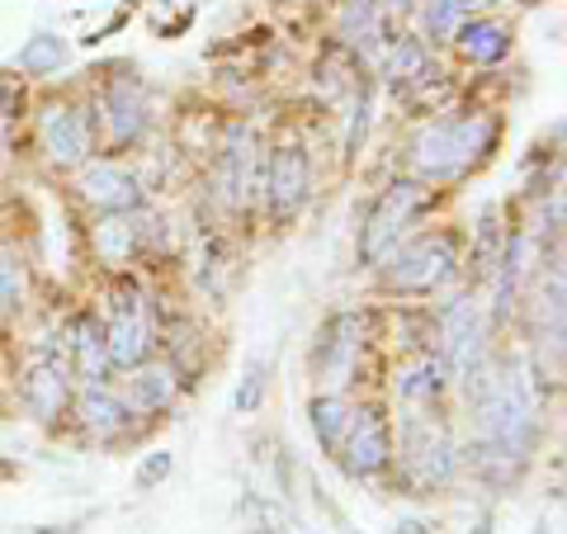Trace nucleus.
<instances>
[{"label": "nucleus", "instance_id": "15", "mask_svg": "<svg viewBox=\"0 0 567 534\" xmlns=\"http://www.w3.org/2000/svg\"><path fill=\"white\" fill-rule=\"evenodd\" d=\"M104 114H109V137L114 143H133V137H142V129H147V104H142V90L137 81H114L104 96Z\"/></svg>", "mask_w": 567, "mask_h": 534}, {"label": "nucleus", "instance_id": "1", "mask_svg": "<svg viewBox=\"0 0 567 534\" xmlns=\"http://www.w3.org/2000/svg\"><path fill=\"white\" fill-rule=\"evenodd\" d=\"M497 143V119L468 114L449 123H425L412 143V162L425 180H454L464 176L472 162H482Z\"/></svg>", "mask_w": 567, "mask_h": 534}, {"label": "nucleus", "instance_id": "23", "mask_svg": "<svg viewBox=\"0 0 567 534\" xmlns=\"http://www.w3.org/2000/svg\"><path fill=\"white\" fill-rule=\"evenodd\" d=\"M14 62H20V71H29V76H47V71H57L62 62H67V43L53 38V34H38V38L24 43Z\"/></svg>", "mask_w": 567, "mask_h": 534}, {"label": "nucleus", "instance_id": "28", "mask_svg": "<svg viewBox=\"0 0 567 534\" xmlns=\"http://www.w3.org/2000/svg\"><path fill=\"white\" fill-rule=\"evenodd\" d=\"M170 468H176L170 449H152L147 459H142V468H137V487H142V492H152L156 482H166V478H170Z\"/></svg>", "mask_w": 567, "mask_h": 534}, {"label": "nucleus", "instance_id": "10", "mask_svg": "<svg viewBox=\"0 0 567 534\" xmlns=\"http://www.w3.org/2000/svg\"><path fill=\"white\" fill-rule=\"evenodd\" d=\"M355 359H359V318L355 312H341V318L326 322L322 345H318V383L345 388L355 374Z\"/></svg>", "mask_w": 567, "mask_h": 534}, {"label": "nucleus", "instance_id": "5", "mask_svg": "<svg viewBox=\"0 0 567 534\" xmlns=\"http://www.w3.org/2000/svg\"><path fill=\"white\" fill-rule=\"evenodd\" d=\"M440 336H445V369L459 383H468L482 365V312L472 298H454L440 312Z\"/></svg>", "mask_w": 567, "mask_h": 534}, {"label": "nucleus", "instance_id": "6", "mask_svg": "<svg viewBox=\"0 0 567 534\" xmlns=\"http://www.w3.org/2000/svg\"><path fill=\"white\" fill-rule=\"evenodd\" d=\"M104 345H109V365H119V369H133L147 359L152 326H147V308H142V298L133 289H123L114 298V318L104 326Z\"/></svg>", "mask_w": 567, "mask_h": 534}, {"label": "nucleus", "instance_id": "16", "mask_svg": "<svg viewBox=\"0 0 567 534\" xmlns=\"http://www.w3.org/2000/svg\"><path fill=\"white\" fill-rule=\"evenodd\" d=\"M454 43H459V53L472 67H497V62L511 53V34H507V24H497V20H464L454 29Z\"/></svg>", "mask_w": 567, "mask_h": 534}, {"label": "nucleus", "instance_id": "3", "mask_svg": "<svg viewBox=\"0 0 567 534\" xmlns=\"http://www.w3.org/2000/svg\"><path fill=\"white\" fill-rule=\"evenodd\" d=\"M431 203V190H425L421 180H398V185H388L383 194H378V203L369 209L365 218V232H359V260H383L392 242H398V232L412 223V218Z\"/></svg>", "mask_w": 567, "mask_h": 534}, {"label": "nucleus", "instance_id": "2", "mask_svg": "<svg viewBox=\"0 0 567 534\" xmlns=\"http://www.w3.org/2000/svg\"><path fill=\"white\" fill-rule=\"evenodd\" d=\"M478 421H482V454H492L501 464H525L534 445V407L525 388L515 379H497L478 388Z\"/></svg>", "mask_w": 567, "mask_h": 534}, {"label": "nucleus", "instance_id": "11", "mask_svg": "<svg viewBox=\"0 0 567 534\" xmlns=\"http://www.w3.org/2000/svg\"><path fill=\"white\" fill-rule=\"evenodd\" d=\"M81 199L90 203V209H100V213H133L142 203V190H137V180L123 166L94 162V166L81 170Z\"/></svg>", "mask_w": 567, "mask_h": 534}, {"label": "nucleus", "instance_id": "25", "mask_svg": "<svg viewBox=\"0 0 567 534\" xmlns=\"http://www.w3.org/2000/svg\"><path fill=\"white\" fill-rule=\"evenodd\" d=\"M24 303V270L14 260L10 242H0V312H14Z\"/></svg>", "mask_w": 567, "mask_h": 534}, {"label": "nucleus", "instance_id": "14", "mask_svg": "<svg viewBox=\"0 0 567 534\" xmlns=\"http://www.w3.org/2000/svg\"><path fill=\"white\" fill-rule=\"evenodd\" d=\"M251 133L246 129H232L227 133V147H223V170H218V185H223V203L227 209H242L251 199V166H256V156H251Z\"/></svg>", "mask_w": 567, "mask_h": 534}, {"label": "nucleus", "instance_id": "27", "mask_svg": "<svg viewBox=\"0 0 567 534\" xmlns=\"http://www.w3.org/2000/svg\"><path fill=\"white\" fill-rule=\"evenodd\" d=\"M260 392H265V365H260V359H251L246 374H242V383H236L232 407H236V412H256V407H260Z\"/></svg>", "mask_w": 567, "mask_h": 534}, {"label": "nucleus", "instance_id": "4", "mask_svg": "<svg viewBox=\"0 0 567 534\" xmlns=\"http://www.w3.org/2000/svg\"><path fill=\"white\" fill-rule=\"evenodd\" d=\"M454 265H459V246H454L449 232H440V237H421L412 246L392 251L388 265H383V279L392 289L425 293V289L445 285V279L454 275Z\"/></svg>", "mask_w": 567, "mask_h": 534}, {"label": "nucleus", "instance_id": "18", "mask_svg": "<svg viewBox=\"0 0 567 534\" xmlns=\"http://www.w3.org/2000/svg\"><path fill=\"white\" fill-rule=\"evenodd\" d=\"M94 256H100L109 270H123V265L133 260L137 251V223L129 213H104L100 223H94Z\"/></svg>", "mask_w": 567, "mask_h": 534}, {"label": "nucleus", "instance_id": "21", "mask_svg": "<svg viewBox=\"0 0 567 534\" xmlns=\"http://www.w3.org/2000/svg\"><path fill=\"white\" fill-rule=\"evenodd\" d=\"M76 412H81V426L94 435V440H109L129 426V407H123L114 392H104L100 383H90L81 392V402H76Z\"/></svg>", "mask_w": 567, "mask_h": 534}, {"label": "nucleus", "instance_id": "20", "mask_svg": "<svg viewBox=\"0 0 567 534\" xmlns=\"http://www.w3.org/2000/svg\"><path fill=\"white\" fill-rule=\"evenodd\" d=\"M440 388H445V359H435V355H416L412 365H402L398 379H392V392L412 407L435 402Z\"/></svg>", "mask_w": 567, "mask_h": 534}, {"label": "nucleus", "instance_id": "29", "mask_svg": "<svg viewBox=\"0 0 567 534\" xmlns=\"http://www.w3.org/2000/svg\"><path fill=\"white\" fill-rule=\"evenodd\" d=\"M392 534H435V530H431V525H421V521H402Z\"/></svg>", "mask_w": 567, "mask_h": 534}, {"label": "nucleus", "instance_id": "26", "mask_svg": "<svg viewBox=\"0 0 567 534\" xmlns=\"http://www.w3.org/2000/svg\"><path fill=\"white\" fill-rule=\"evenodd\" d=\"M464 14H468V0H425V29H431L435 38H454Z\"/></svg>", "mask_w": 567, "mask_h": 534}, {"label": "nucleus", "instance_id": "9", "mask_svg": "<svg viewBox=\"0 0 567 534\" xmlns=\"http://www.w3.org/2000/svg\"><path fill=\"white\" fill-rule=\"evenodd\" d=\"M38 137L53 166H81L90 156V123L71 104H47L38 119Z\"/></svg>", "mask_w": 567, "mask_h": 534}, {"label": "nucleus", "instance_id": "13", "mask_svg": "<svg viewBox=\"0 0 567 534\" xmlns=\"http://www.w3.org/2000/svg\"><path fill=\"white\" fill-rule=\"evenodd\" d=\"M67 392H71V379H67L62 355H43L24 379V407L38 421H53V416H62V407H67Z\"/></svg>", "mask_w": 567, "mask_h": 534}, {"label": "nucleus", "instance_id": "22", "mask_svg": "<svg viewBox=\"0 0 567 534\" xmlns=\"http://www.w3.org/2000/svg\"><path fill=\"white\" fill-rule=\"evenodd\" d=\"M351 416H355V407H345L336 392H322V398H312V431H318L322 449L341 454L345 431H351Z\"/></svg>", "mask_w": 567, "mask_h": 534}, {"label": "nucleus", "instance_id": "24", "mask_svg": "<svg viewBox=\"0 0 567 534\" xmlns=\"http://www.w3.org/2000/svg\"><path fill=\"white\" fill-rule=\"evenodd\" d=\"M425 71H431V57H425L421 43H412V38L388 43V76L392 81H416Z\"/></svg>", "mask_w": 567, "mask_h": 534}, {"label": "nucleus", "instance_id": "17", "mask_svg": "<svg viewBox=\"0 0 567 534\" xmlns=\"http://www.w3.org/2000/svg\"><path fill=\"white\" fill-rule=\"evenodd\" d=\"M176 369L170 365H133V379H129V402L133 412H162V407L176 402Z\"/></svg>", "mask_w": 567, "mask_h": 534}, {"label": "nucleus", "instance_id": "12", "mask_svg": "<svg viewBox=\"0 0 567 534\" xmlns=\"http://www.w3.org/2000/svg\"><path fill=\"white\" fill-rule=\"evenodd\" d=\"M265 190H270L275 218H293L298 209H303V199H308V156H303V147H279L270 156Z\"/></svg>", "mask_w": 567, "mask_h": 534}, {"label": "nucleus", "instance_id": "8", "mask_svg": "<svg viewBox=\"0 0 567 534\" xmlns=\"http://www.w3.org/2000/svg\"><path fill=\"white\" fill-rule=\"evenodd\" d=\"M341 454H345V468H351L355 478H369V474H378V468H388V459H392V431H388L383 412H374V407L355 412Z\"/></svg>", "mask_w": 567, "mask_h": 534}, {"label": "nucleus", "instance_id": "19", "mask_svg": "<svg viewBox=\"0 0 567 534\" xmlns=\"http://www.w3.org/2000/svg\"><path fill=\"white\" fill-rule=\"evenodd\" d=\"M71 359H76V374L86 383H100L109 374V345H104V326L94 318H76L71 322Z\"/></svg>", "mask_w": 567, "mask_h": 534}, {"label": "nucleus", "instance_id": "7", "mask_svg": "<svg viewBox=\"0 0 567 534\" xmlns=\"http://www.w3.org/2000/svg\"><path fill=\"white\" fill-rule=\"evenodd\" d=\"M402 449H407V468H412V478L421 487L449 482V474H454V445H449L445 426H435V421H407Z\"/></svg>", "mask_w": 567, "mask_h": 534}]
</instances>
